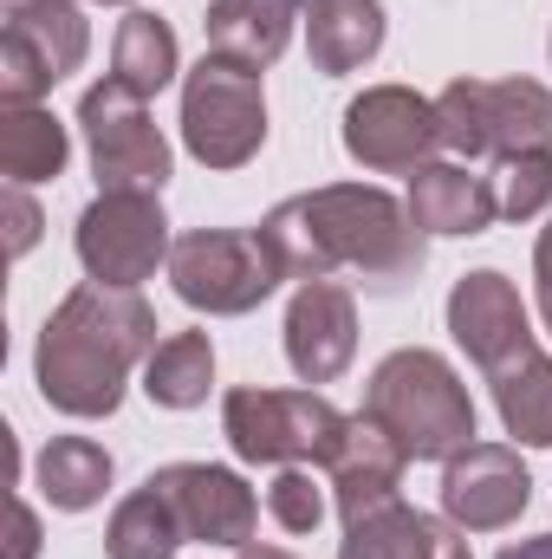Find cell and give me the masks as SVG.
I'll return each mask as SVG.
<instances>
[{"label": "cell", "instance_id": "obj_21", "mask_svg": "<svg viewBox=\"0 0 552 559\" xmlns=\"http://www.w3.org/2000/svg\"><path fill=\"white\" fill-rule=\"evenodd\" d=\"M72 163V138L46 105H0V176L7 182H52Z\"/></svg>", "mask_w": 552, "mask_h": 559}, {"label": "cell", "instance_id": "obj_2", "mask_svg": "<svg viewBox=\"0 0 552 559\" xmlns=\"http://www.w3.org/2000/svg\"><path fill=\"white\" fill-rule=\"evenodd\" d=\"M156 345H163L156 312H149V299L137 286L85 280L46 312L39 345H33V384L59 417H79V423L118 417L131 371L149 365Z\"/></svg>", "mask_w": 552, "mask_h": 559}, {"label": "cell", "instance_id": "obj_16", "mask_svg": "<svg viewBox=\"0 0 552 559\" xmlns=\"http://www.w3.org/2000/svg\"><path fill=\"white\" fill-rule=\"evenodd\" d=\"M410 222L422 235H488L501 222V202H494V176H475L468 163H422L410 176Z\"/></svg>", "mask_w": 552, "mask_h": 559}, {"label": "cell", "instance_id": "obj_19", "mask_svg": "<svg viewBox=\"0 0 552 559\" xmlns=\"http://www.w3.org/2000/svg\"><path fill=\"white\" fill-rule=\"evenodd\" d=\"M292 20H299V13H286V7H274V0H208L202 39H208V52L267 72L279 52L292 46Z\"/></svg>", "mask_w": 552, "mask_h": 559}, {"label": "cell", "instance_id": "obj_20", "mask_svg": "<svg viewBox=\"0 0 552 559\" xmlns=\"http://www.w3.org/2000/svg\"><path fill=\"white\" fill-rule=\"evenodd\" d=\"M0 13H7L0 33L26 39V46L46 59L52 79H72V72L85 66L92 26H85V7H79V0H0Z\"/></svg>", "mask_w": 552, "mask_h": 559}, {"label": "cell", "instance_id": "obj_13", "mask_svg": "<svg viewBox=\"0 0 552 559\" xmlns=\"http://www.w3.org/2000/svg\"><path fill=\"white\" fill-rule=\"evenodd\" d=\"M149 481L169 495L182 534L202 540V547H235V554H241V547L254 540V527H261L254 488H248L235 468H221V462H169V468H156Z\"/></svg>", "mask_w": 552, "mask_h": 559}, {"label": "cell", "instance_id": "obj_32", "mask_svg": "<svg viewBox=\"0 0 552 559\" xmlns=\"http://www.w3.org/2000/svg\"><path fill=\"white\" fill-rule=\"evenodd\" d=\"M501 559H552V534H533V540H514V547H501Z\"/></svg>", "mask_w": 552, "mask_h": 559}, {"label": "cell", "instance_id": "obj_18", "mask_svg": "<svg viewBox=\"0 0 552 559\" xmlns=\"http://www.w3.org/2000/svg\"><path fill=\"white\" fill-rule=\"evenodd\" d=\"M384 0H312L305 7V52H312V72L325 79H345L358 66H371L384 52Z\"/></svg>", "mask_w": 552, "mask_h": 559}, {"label": "cell", "instance_id": "obj_15", "mask_svg": "<svg viewBox=\"0 0 552 559\" xmlns=\"http://www.w3.org/2000/svg\"><path fill=\"white\" fill-rule=\"evenodd\" d=\"M404 468H410V455L358 411L351 429H345V442H338V455L325 462V488H332V501H338L345 521H364V514L404 501L397 495L404 488Z\"/></svg>", "mask_w": 552, "mask_h": 559}, {"label": "cell", "instance_id": "obj_28", "mask_svg": "<svg viewBox=\"0 0 552 559\" xmlns=\"http://www.w3.org/2000/svg\"><path fill=\"white\" fill-rule=\"evenodd\" d=\"M267 514H274L286 534H312L325 521V495H319V481H312L305 462H286L274 481H267Z\"/></svg>", "mask_w": 552, "mask_h": 559}, {"label": "cell", "instance_id": "obj_4", "mask_svg": "<svg viewBox=\"0 0 552 559\" xmlns=\"http://www.w3.org/2000/svg\"><path fill=\"white\" fill-rule=\"evenodd\" d=\"M435 124L461 163H507L552 150V92L540 79H455L435 92Z\"/></svg>", "mask_w": 552, "mask_h": 559}, {"label": "cell", "instance_id": "obj_24", "mask_svg": "<svg viewBox=\"0 0 552 559\" xmlns=\"http://www.w3.org/2000/svg\"><path fill=\"white\" fill-rule=\"evenodd\" d=\"M208 384H215L208 332H169L143 365V397L156 411H195V404H208Z\"/></svg>", "mask_w": 552, "mask_h": 559}, {"label": "cell", "instance_id": "obj_35", "mask_svg": "<svg viewBox=\"0 0 552 559\" xmlns=\"http://www.w3.org/2000/svg\"><path fill=\"white\" fill-rule=\"evenodd\" d=\"M98 7H131V0H98Z\"/></svg>", "mask_w": 552, "mask_h": 559}, {"label": "cell", "instance_id": "obj_9", "mask_svg": "<svg viewBox=\"0 0 552 559\" xmlns=\"http://www.w3.org/2000/svg\"><path fill=\"white\" fill-rule=\"evenodd\" d=\"M79 267L98 286H143L156 267H169V215L163 195H137V189H98V202L79 215Z\"/></svg>", "mask_w": 552, "mask_h": 559}, {"label": "cell", "instance_id": "obj_27", "mask_svg": "<svg viewBox=\"0 0 552 559\" xmlns=\"http://www.w3.org/2000/svg\"><path fill=\"white\" fill-rule=\"evenodd\" d=\"M494 202H501V222H533L552 202V150L494 163Z\"/></svg>", "mask_w": 552, "mask_h": 559}, {"label": "cell", "instance_id": "obj_8", "mask_svg": "<svg viewBox=\"0 0 552 559\" xmlns=\"http://www.w3.org/2000/svg\"><path fill=\"white\" fill-rule=\"evenodd\" d=\"M79 131H85V156H92V176L98 189H137V195H163L169 182V138L156 131L149 105H143L131 85L118 79H98L85 98H79Z\"/></svg>", "mask_w": 552, "mask_h": 559}, {"label": "cell", "instance_id": "obj_7", "mask_svg": "<svg viewBox=\"0 0 552 559\" xmlns=\"http://www.w3.org/2000/svg\"><path fill=\"white\" fill-rule=\"evenodd\" d=\"M279 261L267 254L261 228H189L169 248V286L189 312L208 319H241L261 299H274L279 286Z\"/></svg>", "mask_w": 552, "mask_h": 559}, {"label": "cell", "instance_id": "obj_34", "mask_svg": "<svg viewBox=\"0 0 552 559\" xmlns=\"http://www.w3.org/2000/svg\"><path fill=\"white\" fill-rule=\"evenodd\" d=\"M274 7H286V13H299V20H305V7H312V0H274Z\"/></svg>", "mask_w": 552, "mask_h": 559}, {"label": "cell", "instance_id": "obj_12", "mask_svg": "<svg viewBox=\"0 0 552 559\" xmlns=\"http://www.w3.org/2000/svg\"><path fill=\"white\" fill-rule=\"evenodd\" d=\"M527 501H533V475L507 442H468L461 455L442 462V514L461 534H501L527 514Z\"/></svg>", "mask_w": 552, "mask_h": 559}, {"label": "cell", "instance_id": "obj_31", "mask_svg": "<svg viewBox=\"0 0 552 559\" xmlns=\"http://www.w3.org/2000/svg\"><path fill=\"white\" fill-rule=\"evenodd\" d=\"M39 554V514L26 501H13V554L7 559H33Z\"/></svg>", "mask_w": 552, "mask_h": 559}, {"label": "cell", "instance_id": "obj_14", "mask_svg": "<svg viewBox=\"0 0 552 559\" xmlns=\"http://www.w3.org/2000/svg\"><path fill=\"white\" fill-rule=\"evenodd\" d=\"M358 358V299L345 280H299L286 306V365L299 384H338Z\"/></svg>", "mask_w": 552, "mask_h": 559}, {"label": "cell", "instance_id": "obj_10", "mask_svg": "<svg viewBox=\"0 0 552 559\" xmlns=\"http://www.w3.org/2000/svg\"><path fill=\"white\" fill-rule=\"evenodd\" d=\"M448 332H455V345L475 358V371L488 384L507 378L514 365H527L540 352V332L527 319V299H520V286L501 274V267H475V274H461L448 286Z\"/></svg>", "mask_w": 552, "mask_h": 559}, {"label": "cell", "instance_id": "obj_17", "mask_svg": "<svg viewBox=\"0 0 552 559\" xmlns=\"http://www.w3.org/2000/svg\"><path fill=\"white\" fill-rule=\"evenodd\" d=\"M338 559H475L468 534L448 514H422L410 501H391L364 521H345Z\"/></svg>", "mask_w": 552, "mask_h": 559}, {"label": "cell", "instance_id": "obj_11", "mask_svg": "<svg viewBox=\"0 0 552 559\" xmlns=\"http://www.w3.org/2000/svg\"><path fill=\"white\" fill-rule=\"evenodd\" d=\"M345 156L377 169V176H397V169H422L435 163L442 150V124H435V98H422L410 85H364L351 105H345Z\"/></svg>", "mask_w": 552, "mask_h": 559}, {"label": "cell", "instance_id": "obj_33", "mask_svg": "<svg viewBox=\"0 0 552 559\" xmlns=\"http://www.w3.org/2000/svg\"><path fill=\"white\" fill-rule=\"evenodd\" d=\"M235 559H292V554H286V547H261V540H248Z\"/></svg>", "mask_w": 552, "mask_h": 559}, {"label": "cell", "instance_id": "obj_25", "mask_svg": "<svg viewBox=\"0 0 552 559\" xmlns=\"http://www.w3.org/2000/svg\"><path fill=\"white\" fill-rule=\"evenodd\" d=\"M182 540L189 534H182V521H176V508H169V495L156 481H143L137 495H124L111 527H105V554L111 559H176Z\"/></svg>", "mask_w": 552, "mask_h": 559}, {"label": "cell", "instance_id": "obj_26", "mask_svg": "<svg viewBox=\"0 0 552 559\" xmlns=\"http://www.w3.org/2000/svg\"><path fill=\"white\" fill-rule=\"evenodd\" d=\"M494 411L501 429L527 449H552V358L533 352L527 365H514L507 378H494Z\"/></svg>", "mask_w": 552, "mask_h": 559}, {"label": "cell", "instance_id": "obj_5", "mask_svg": "<svg viewBox=\"0 0 552 559\" xmlns=\"http://www.w3.org/2000/svg\"><path fill=\"white\" fill-rule=\"evenodd\" d=\"M351 417L319 397V391H274V384H235L221 397V436L241 462H267V468H286V462H305V468H325L338 455Z\"/></svg>", "mask_w": 552, "mask_h": 559}, {"label": "cell", "instance_id": "obj_1", "mask_svg": "<svg viewBox=\"0 0 552 559\" xmlns=\"http://www.w3.org/2000/svg\"><path fill=\"white\" fill-rule=\"evenodd\" d=\"M261 241L286 280H332L351 267L371 293H404L422 274V228L377 182H325L279 202L261 222Z\"/></svg>", "mask_w": 552, "mask_h": 559}, {"label": "cell", "instance_id": "obj_29", "mask_svg": "<svg viewBox=\"0 0 552 559\" xmlns=\"http://www.w3.org/2000/svg\"><path fill=\"white\" fill-rule=\"evenodd\" d=\"M39 202L20 189V182H7V248H13V261L20 254H33V241H39Z\"/></svg>", "mask_w": 552, "mask_h": 559}, {"label": "cell", "instance_id": "obj_6", "mask_svg": "<svg viewBox=\"0 0 552 559\" xmlns=\"http://www.w3.org/2000/svg\"><path fill=\"white\" fill-rule=\"evenodd\" d=\"M267 143V92L261 72L221 52H202V66L182 79V150L202 169H241Z\"/></svg>", "mask_w": 552, "mask_h": 559}, {"label": "cell", "instance_id": "obj_3", "mask_svg": "<svg viewBox=\"0 0 552 559\" xmlns=\"http://www.w3.org/2000/svg\"><path fill=\"white\" fill-rule=\"evenodd\" d=\"M364 417L377 423L410 462H448L475 442V404L461 371L429 352V345H404L391 352L371 384H364Z\"/></svg>", "mask_w": 552, "mask_h": 559}, {"label": "cell", "instance_id": "obj_30", "mask_svg": "<svg viewBox=\"0 0 552 559\" xmlns=\"http://www.w3.org/2000/svg\"><path fill=\"white\" fill-rule=\"evenodd\" d=\"M533 286H540V319L552 332V228H540V248H533Z\"/></svg>", "mask_w": 552, "mask_h": 559}, {"label": "cell", "instance_id": "obj_22", "mask_svg": "<svg viewBox=\"0 0 552 559\" xmlns=\"http://www.w3.org/2000/svg\"><path fill=\"white\" fill-rule=\"evenodd\" d=\"M182 72V46H176V26L149 7H131L118 20V39H111V79L131 85L137 98H156L163 85H176Z\"/></svg>", "mask_w": 552, "mask_h": 559}, {"label": "cell", "instance_id": "obj_23", "mask_svg": "<svg viewBox=\"0 0 552 559\" xmlns=\"http://www.w3.org/2000/svg\"><path fill=\"white\" fill-rule=\"evenodd\" d=\"M33 475H39V495H46L59 514H85V508H98L105 488H111V455H105L92 436H52V442L39 449Z\"/></svg>", "mask_w": 552, "mask_h": 559}]
</instances>
